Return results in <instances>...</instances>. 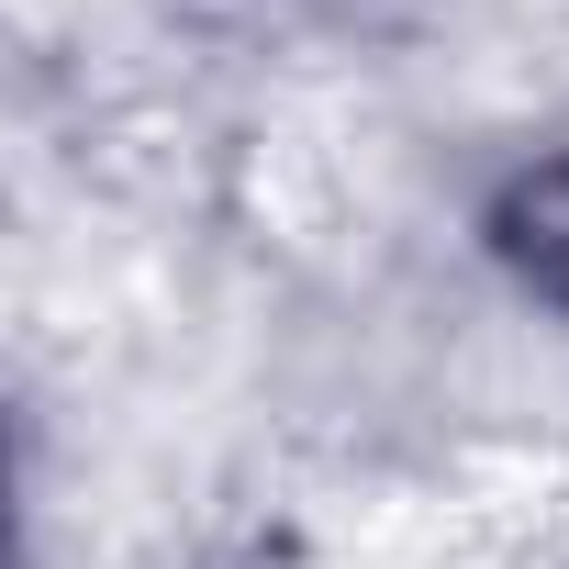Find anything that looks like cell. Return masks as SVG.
Wrapping results in <instances>:
<instances>
[{
    "instance_id": "obj_1",
    "label": "cell",
    "mask_w": 569,
    "mask_h": 569,
    "mask_svg": "<svg viewBox=\"0 0 569 569\" xmlns=\"http://www.w3.org/2000/svg\"><path fill=\"white\" fill-rule=\"evenodd\" d=\"M502 257L536 279V291L569 302V168H547V179H525L502 201Z\"/></svg>"
}]
</instances>
